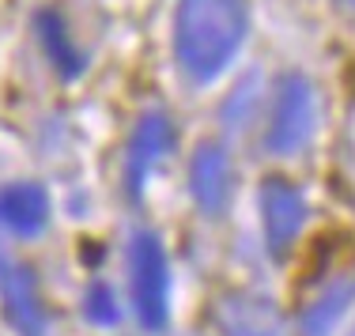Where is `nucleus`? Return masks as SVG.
<instances>
[{"mask_svg":"<svg viewBox=\"0 0 355 336\" xmlns=\"http://www.w3.org/2000/svg\"><path fill=\"white\" fill-rule=\"evenodd\" d=\"M318 125V95L314 83L302 72H284L276 80L272 106H268V125H265V148L268 155H295L310 144Z\"/></svg>","mask_w":355,"mask_h":336,"instance_id":"3","label":"nucleus"},{"mask_svg":"<svg viewBox=\"0 0 355 336\" xmlns=\"http://www.w3.org/2000/svg\"><path fill=\"white\" fill-rule=\"evenodd\" d=\"M49 193L38 182H8L0 186V231L15 238H38L49 227Z\"/></svg>","mask_w":355,"mask_h":336,"instance_id":"8","label":"nucleus"},{"mask_svg":"<svg viewBox=\"0 0 355 336\" xmlns=\"http://www.w3.org/2000/svg\"><path fill=\"white\" fill-rule=\"evenodd\" d=\"M171 148H174V121H171V114H163V110L140 114V121L132 125L129 151H125V193H129V200L144 197L148 178L159 170V163L171 155Z\"/></svg>","mask_w":355,"mask_h":336,"instance_id":"5","label":"nucleus"},{"mask_svg":"<svg viewBox=\"0 0 355 336\" xmlns=\"http://www.w3.org/2000/svg\"><path fill=\"white\" fill-rule=\"evenodd\" d=\"M336 8H340L348 19H355V0H336Z\"/></svg>","mask_w":355,"mask_h":336,"instance_id":"13","label":"nucleus"},{"mask_svg":"<svg viewBox=\"0 0 355 336\" xmlns=\"http://www.w3.org/2000/svg\"><path fill=\"white\" fill-rule=\"evenodd\" d=\"M257 204H261V234H265L268 257L284 261L291 254V246L299 242L302 227H306V197L287 178H265Z\"/></svg>","mask_w":355,"mask_h":336,"instance_id":"4","label":"nucleus"},{"mask_svg":"<svg viewBox=\"0 0 355 336\" xmlns=\"http://www.w3.org/2000/svg\"><path fill=\"white\" fill-rule=\"evenodd\" d=\"M352 299H355V276H336V280H329L325 288L306 302V310H302V321H299L302 336H329L340 325V317L348 314Z\"/></svg>","mask_w":355,"mask_h":336,"instance_id":"11","label":"nucleus"},{"mask_svg":"<svg viewBox=\"0 0 355 336\" xmlns=\"http://www.w3.org/2000/svg\"><path fill=\"white\" fill-rule=\"evenodd\" d=\"M129 295L144 329H166V321H171V261H166L159 234L151 231H137L129 238Z\"/></svg>","mask_w":355,"mask_h":336,"instance_id":"2","label":"nucleus"},{"mask_svg":"<svg viewBox=\"0 0 355 336\" xmlns=\"http://www.w3.org/2000/svg\"><path fill=\"white\" fill-rule=\"evenodd\" d=\"M0 310L19 336H46V306L38 295V280L19 257L0 249Z\"/></svg>","mask_w":355,"mask_h":336,"instance_id":"6","label":"nucleus"},{"mask_svg":"<svg viewBox=\"0 0 355 336\" xmlns=\"http://www.w3.org/2000/svg\"><path fill=\"white\" fill-rule=\"evenodd\" d=\"M219 321H223L227 336H287L276 302L265 295H253V291L227 295L223 306H219Z\"/></svg>","mask_w":355,"mask_h":336,"instance_id":"9","label":"nucleus"},{"mask_svg":"<svg viewBox=\"0 0 355 336\" xmlns=\"http://www.w3.org/2000/svg\"><path fill=\"white\" fill-rule=\"evenodd\" d=\"M83 317L98 329H110V325L121 321V306H117V295L110 291V283L95 280L87 291H83Z\"/></svg>","mask_w":355,"mask_h":336,"instance_id":"12","label":"nucleus"},{"mask_svg":"<svg viewBox=\"0 0 355 336\" xmlns=\"http://www.w3.org/2000/svg\"><path fill=\"white\" fill-rule=\"evenodd\" d=\"M348 336H355V325H352V329H348Z\"/></svg>","mask_w":355,"mask_h":336,"instance_id":"14","label":"nucleus"},{"mask_svg":"<svg viewBox=\"0 0 355 336\" xmlns=\"http://www.w3.org/2000/svg\"><path fill=\"white\" fill-rule=\"evenodd\" d=\"M231 193H234V166H231V151L219 140H200L193 148L189 159V197L208 220L223 215L231 208Z\"/></svg>","mask_w":355,"mask_h":336,"instance_id":"7","label":"nucleus"},{"mask_svg":"<svg viewBox=\"0 0 355 336\" xmlns=\"http://www.w3.org/2000/svg\"><path fill=\"white\" fill-rule=\"evenodd\" d=\"M35 30H38V42H42V53H46V61L57 69V76H61V80H76V76L83 72V64H87V57L80 53L64 15L57 12V8H42L38 19H35Z\"/></svg>","mask_w":355,"mask_h":336,"instance_id":"10","label":"nucleus"},{"mask_svg":"<svg viewBox=\"0 0 355 336\" xmlns=\"http://www.w3.org/2000/svg\"><path fill=\"white\" fill-rule=\"evenodd\" d=\"M174 61L197 87L219 80L250 35V0H178Z\"/></svg>","mask_w":355,"mask_h":336,"instance_id":"1","label":"nucleus"}]
</instances>
